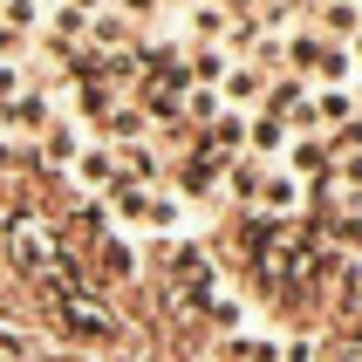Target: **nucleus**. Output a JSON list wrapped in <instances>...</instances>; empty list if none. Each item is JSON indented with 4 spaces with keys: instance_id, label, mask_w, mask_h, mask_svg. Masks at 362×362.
<instances>
[{
    "instance_id": "nucleus-1",
    "label": "nucleus",
    "mask_w": 362,
    "mask_h": 362,
    "mask_svg": "<svg viewBox=\"0 0 362 362\" xmlns=\"http://www.w3.org/2000/svg\"><path fill=\"white\" fill-rule=\"evenodd\" d=\"M253 205H260L267 219H294V212H301V178H294V171H267Z\"/></svg>"
},
{
    "instance_id": "nucleus-2",
    "label": "nucleus",
    "mask_w": 362,
    "mask_h": 362,
    "mask_svg": "<svg viewBox=\"0 0 362 362\" xmlns=\"http://www.w3.org/2000/svg\"><path fill=\"white\" fill-rule=\"evenodd\" d=\"M287 137H294V130H287V123L281 117H253V123H246V158H281V151H287Z\"/></svg>"
},
{
    "instance_id": "nucleus-3",
    "label": "nucleus",
    "mask_w": 362,
    "mask_h": 362,
    "mask_svg": "<svg viewBox=\"0 0 362 362\" xmlns=\"http://www.w3.org/2000/svg\"><path fill=\"white\" fill-rule=\"evenodd\" d=\"M267 82H274V76H260V69H226L219 103H226V110H246V103H260V96H267Z\"/></svg>"
},
{
    "instance_id": "nucleus-4",
    "label": "nucleus",
    "mask_w": 362,
    "mask_h": 362,
    "mask_svg": "<svg viewBox=\"0 0 362 362\" xmlns=\"http://www.w3.org/2000/svg\"><path fill=\"white\" fill-rule=\"evenodd\" d=\"M130 35H137V28H130V14H117V7H96V14H89V41H96V48H130Z\"/></svg>"
},
{
    "instance_id": "nucleus-5",
    "label": "nucleus",
    "mask_w": 362,
    "mask_h": 362,
    "mask_svg": "<svg viewBox=\"0 0 362 362\" xmlns=\"http://www.w3.org/2000/svg\"><path fill=\"white\" fill-rule=\"evenodd\" d=\"M356 35H362L356 0H322V41H356Z\"/></svg>"
},
{
    "instance_id": "nucleus-6",
    "label": "nucleus",
    "mask_w": 362,
    "mask_h": 362,
    "mask_svg": "<svg viewBox=\"0 0 362 362\" xmlns=\"http://www.w3.org/2000/svg\"><path fill=\"white\" fill-rule=\"evenodd\" d=\"M315 103V130H335V123L356 117V89H322V96H308Z\"/></svg>"
},
{
    "instance_id": "nucleus-7",
    "label": "nucleus",
    "mask_w": 362,
    "mask_h": 362,
    "mask_svg": "<svg viewBox=\"0 0 362 362\" xmlns=\"http://www.w3.org/2000/svg\"><path fill=\"white\" fill-rule=\"evenodd\" d=\"M287 171H335L322 137H287Z\"/></svg>"
},
{
    "instance_id": "nucleus-8",
    "label": "nucleus",
    "mask_w": 362,
    "mask_h": 362,
    "mask_svg": "<svg viewBox=\"0 0 362 362\" xmlns=\"http://www.w3.org/2000/svg\"><path fill=\"white\" fill-rule=\"evenodd\" d=\"M76 35H89V14H76L69 0H55V14H48V41H55V48H69Z\"/></svg>"
},
{
    "instance_id": "nucleus-9",
    "label": "nucleus",
    "mask_w": 362,
    "mask_h": 362,
    "mask_svg": "<svg viewBox=\"0 0 362 362\" xmlns=\"http://www.w3.org/2000/svg\"><path fill=\"white\" fill-rule=\"evenodd\" d=\"M178 103H185V117H192V123H212V117H219V89H205V82H192Z\"/></svg>"
},
{
    "instance_id": "nucleus-10",
    "label": "nucleus",
    "mask_w": 362,
    "mask_h": 362,
    "mask_svg": "<svg viewBox=\"0 0 362 362\" xmlns=\"http://www.w3.org/2000/svg\"><path fill=\"white\" fill-rule=\"evenodd\" d=\"M96 246H103V274H117V281H130V274H137V253H130L117 233H110V240H96Z\"/></svg>"
},
{
    "instance_id": "nucleus-11",
    "label": "nucleus",
    "mask_w": 362,
    "mask_h": 362,
    "mask_svg": "<svg viewBox=\"0 0 362 362\" xmlns=\"http://www.w3.org/2000/svg\"><path fill=\"white\" fill-rule=\"evenodd\" d=\"M328 240L342 246V253H362V212H335L328 219Z\"/></svg>"
},
{
    "instance_id": "nucleus-12",
    "label": "nucleus",
    "mask_w": 362,
    "mask_h": 362,
    "mask_svg": "<svg viewBox=\"0 0 362 362\" xmlns=\"http://www.w3.org/2000/svg\"><path fill=\"white\" fill-rule=\"evenodd\" d=\"M41 151H48V164H76V151H82V144H76V130H69V123H55Z\"/></svg>"
},
{
    "instance_id": "nucleus-13",
    "label": "nucleus",
    "mask_w": 362,
    "mask_h": 362,
    "mask_svg": "<svg viewBox=\"0 0 362 362\" xmlns=\"http://www.w3.org/2000/svg\"><path fill=\"white\" fill-rule=\"evenodd\" d=\"M28 356H35V342H28L21 328H7V322H0V362H28Z\"/></svg>"
},
{
    "instance_id": "nucleus-14",
    "label": "nucleus",
    "mask_w": 362,
    "mask_h": 362,
    "mask_svg": "<svg viewBox=\"0 0 362 362\" xmlns=\"http://www.w3.org/2000/svg\"><path fill=\"white\" fill-rule=\"evenodd\" d=\"M226 28H233V21H226L219 7H199V14H192V35H199V41H219Z\"/></svg>"
},
{
    "instance_id": "nucleus-15",
    "label": "nucleus",
    "mask_w": 362,
    "mask_h": 362,
    "mask_svg": "<svg viewBox=\"0 0 362 362\" xmlns=\"http://www.w3.org/2000/svg\"><path fill=\"white\" fill-rule=\"evenodd\" d=\"M0 21H14V35L35 28V0H0Z\"/></svg>"
},
{
    "instance_id": "nucleus-16",
    "label": "nucleus",
    "mask_w": 362,
    "mask_h": 362,
    "mask_svg": "<svg viewBox=\"0 0 362 362\" xmlns=\"http://www.w3.org/2000/svg\"><path fill=\"white\" fill-rule=\"evenodd\" d=\"M82 178H89V185H103V192H110V158H103V151H89V158H82Z\"/></svg>"
},
{
    "instance_id": "nucleus-17",
    "label": "nucleus",
    "mask_w": 362,
    "mask_h": 362,
    "mask_svg": "<svg viewBox=\"0 0 362 362\" xmlns=\"http://www.w3.org/2000/svg\"><path fill=\"white\" fill-rule=\"evenodd\" d=\"M0 117H7V123H41V103H35V96H21V103H7Z\"/></svg>"
},
{
    "instance_id": "nucleus-18",
    "label": "nucleus",
    "mask_w": 362,
    "mask_h": 362,
    "mask_svg": "<svg viewBox=\"0 0 362 362\" xmlns=\"http://www.w3.org/2000/svg\"><path fill=\"white\" fill-rule=\"evenodd\" d=\"M158 0H117V14H151Z\"/></svg>"
},
{
    "instance_id": "nucleus-19",
    "label": "nucleus",
    "mask_w": 362,
    "mask_h": 362,
    "mask_svg": "<svg viewBox=\"0 0 362 362\" xmlns=\"http://www.w3.org/2000/svg\"><path fill=\"white\" fill-rule=\"evenodd\" d=\"M14 48H21V35L7 28V21H0V55H14Z\"/></svg>"
},
{
    "instance_id": "nucleus-20",
    "label": "nucleus",
    "mask_w": 362,
    "mask_h": 362,
    "mask_svg": "<svg viewBox=\"0 0 362 362\" xmlns=\"http://www.w3.org/2000/svg\"><path fill=\"white\" fill-rule=\"evenodd\" d=\"M349 62H356V69H362V35H356V41H349Z\"/></svg>"
},
{
    "instance_id": "nucleus-21",
    "label": "nucleus",
    "mask_w": 362,
    "mask_h": 362,
    "mask_svg": "<svg viewBox=\"0 0 362 362\" xmlns=\"http://www.w3.org/2000/svg\"><path fill=\"white\" fill-rule=\"evenodd\" d=\"M69 7H76V14H89V7H103V0H69Z\"/></svg>"
},
{
    "instance_id": "nucleus-22",
    "label": "nucleus",
    "mask_w": 362,
    "mask_h": 362,
    "mask_svg": "<svg viewBox=\"0 0 362 362\" xmlns=\"http://www.w3.org/2000/svg\"><path fill=\"white\" fill-rule=\"evenodd\" d=\"M356 14H362V0H356Z\"/></svg>"
}]
</instances>
